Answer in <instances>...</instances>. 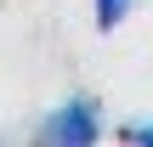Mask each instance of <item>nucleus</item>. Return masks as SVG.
I'll use <instances>...</instances> for the list:
<instances>
[{
    "label": "nucleus",
    "instance_id": "2",
    "mask_svg": "<svg viewBox=\"0 0 153 147\" xmlns=\"http://www.w3.org/2000/svg\"><path fill=\"white\" fill-rule=\"evenodd\" d=\"M131 11H136V0H91V17H97V28H102V34H114Z\"/></svg>",
    "mask_w": 153,
    "mask_h": 147
},
{
    "label": "nucleus",
    "instance_id": "3",
    "mask_svg": "<svg viewBox=\"0 0 153 147\" xmlns=\"http://www.w3.org/2000/svg\"><path fill=\"white\" fill-rule=\"evenodd\" d=\"M119 142H131V147H153V119H131V125L119 130Z\"/></svg>",
    "mask_w": 153,
    "mask_h": 147
},
{
    "label": "nucleus",
    "instance_id": "1",
    "mask_svg": "<svg viewBox=\"0 0 153 147\" xmlns=\"http://www.w3.org/2000/svg\"><path fill=\"white\" fill-rule=\"evenodd\" d=\"M34 142H45V147H91V142H102V102L85 96V91L62 96V102L40 119Z\"/></svg>",
    "mask_w": 153,
    "mask_h": 147
}]
</instances>
